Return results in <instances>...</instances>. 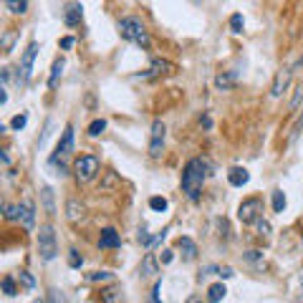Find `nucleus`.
<instances>
[{
    "label": "nucleus",
    "mask_w": 303,
    "mask_h": 303,
    "mask_svg": "<svg viewBox=\"0 0 303 303\" xmlns=\"http://www.w3.org/2000/svg\"><path fill=\"white\" fill-rule=\"evenodd\" d=\"M38 253L43 261H53L58 248H56V232L51 225H40V232H38Z\"/></svg>",
    "instance_id": "obj_3"
},
{
    "label": "nucleus",
    "mask_w": 303,
    "mask_h": 303,
    "mask_svg": "<svg viewBox=\"0 0 303 303\" xmlns=\"http://www.w3.org/2000/svg\"><path fill=\"white\" fill-rule=\"evenodd\" d=\"M81 5L78 3H71L69 8H66V26H76L78 20H81Z\"/></svg>",
    "instance_id": "obj_19"
},
{
    "label": "nucleus",
    "mask_w": 303,
    "mask_h": 303,
    "mask_svg": "<svg viewBox=\"0 0 303 303\" xmlns=\"http://www.w3.org/2000/svg\"><path fill=\"white\" fill-rule=\"evenodd\" d=\"M301 101H303V83L296 89V96H293V101H291V112H296V109H298Z\"/></svg>",
    "instance_id": "obj_31"
},
{
    "label": "nucleus",
    "mask_w": 303,
    "mask_h": 303,
    "mask_svg": "<svg viewBox=\"0 0 303 303\" xmlns=\"http://www.w3.org/2000/svg\"><path fill=\"white\" fill-rule=\"evenodd\" d=\"M40 197H43V207H46V212H48V215H53V212H56L53 189H51V187H43V189H40Z\"/></svg>",
    "instance_id": "obj_20"
},
{
    "label": "nucleus",
    "mask_w": 303,
    "mask_h": 303,
    "mask_svg": "<svg viewBox=\"0 0 303 303\" xmlns=\"http://www.w3.org/2000/svg\"><path fill=\"white\" fill-rule=\"evenodd\" d=\"M220 275H223V278H230V275H232V268H227V265L220 268Z\"/></svg>",
    "instance_id": "obj_42"
},
{
    "label": "nucleus",
    "mask_w": 303,
    "mask_h": 303,
    "mask_svg": "<svg viewBox=\"0 0 303 303\" xmlns=\"http://www.w3.org/2000/svg\"><path fill=\"white\" fill-rule=\"evenodd\" d=\"M227 180H230L232 187H243V185H248L250 175H248V169H243V167H232L227 172Z\"/></svg>",
    "instance_id": "obj_12"
},
{
    "label": "nucleus",
    "mask_w": 303,
    "mask_h": 303,
    "mask_svg": "<svg viewBox=\"0 0 303 303\" xmlns=\"http://www.w3.org/2000/svg\"><path fill=\"white\" fill-rule=\"evenodd\" d=\"M36 53H38V43H31V46L26 48V53H23V58H20V69H18V76H15L18 89H23V86L31 81V69H33Z\"/></svg>",
    "instance_id": "obj_4"
},
{
    "label": "nucleus",
    "mask_w": 303,
    "mask_h": 303,
    "mask_svg": "<svg viewBox=\"0 0 303 303\" xmlns=\"http://www.w3.org/2000/svg\"><path fill=\"white\" fill-rule=\"evenodd\" d=\"M261 212H263V202L258 197H250L240 205V210H237V218H240V223L250 225V223H258L261 220Z\"/></svg>",
    "instance_id": "obj_6"
},
{
    "label": "nucleus",
    "mask_w": 303,
    "mask_h": 303,
    "mask_svg": "<svg viewBox=\"0 0 303 303\" xmlns=\"http://www.w3.org/2000/svg\"><path fill=\"white\" fill-rule=\"evenodd\" d=\"M81 263H83L81 253H78V250H69V265H71V268H81Z\"/></svg>",
    "instance_id": "obj_29"
},
{
    "label": "nucleus",
    "mask_w": 303,
    "mask_h": 303,
    "mask_svg": "<svg viewBox=\"0 0 303 303\" xmlns=\"http://www.w3.org/2000/svg\"><path fill=\"white\" fill-rule=\"evenodd\" d=\"M48 303H69V298L63 296V291L51 288V291H48Z\"/></svg>",
    "instance_id": "obj_24"
},
{
    "label": "nucleus",
    "mask_w": 303,
    "mask_h": 303,
    "mask_svg": "<svg viewBox=\"0 0 303 303\" xmlns=\"http://www.w3.org/2000/svg\"><path fill=\"white\" fill-rule=\"evenodd\" d=\"M15 36H18L15 31H8V33L3 36V51H10V48H13V40H15Z\"/></svg>",
    "instance_id": "obj_32"
},
{
    "label": "nucleus",
    "mask_w": 303,
    "mask_h": 303,
    "mask_svg": "<svg viewBox=\"0 0 303 303\" xmlns=\"http://www.w3.org/2000/svg\"><path fill=\"white\" fill-rule=\"evenodd\" d=\"M121 245V237L114 227H106L101 230V237H99V248H119Z\"/></svg>",
    "instance_id": "obj_9"
},
{
    "label": "nucleus",
    "mask_w": 303,
    "mask_h": 303,
    "mask_svg": "<svg viewBox=\"0 0 303 303\" xmlns=\"http://www.w3.org/2000/svg\"><path fill=\"white\" fill-rule=\"evenodd\" d=\"M159 291H162V283L154 280V288H152V301H154V303H159Z\"/></svg>",
    "instance_id": "obj_37"
},
{
    "label": "nucleus",
    "mask_w": 303,
    "mask_h": 303,
    "mask_svg": "<svg viewBox=\"0 0 303 303\" xmlns=\"http://www.w3.org/2000/svg\"><path fill=\"white\" fill-rule=\"evenodd\" d=\"M83 210H86V207H83L78 200H69V202H66V218H69L71 223H78V220L83 218Z\"/></svg>",
    "instance_id": "obj_14"
},
{
    "label": "nucleus",
    "mask_w": 303,
    "mask_h": 303,
    "mask_svg": "<svg viewBox=\"0 0 303 303\" xmlns=\"http://www.w3.org/2000/svg\"><path fill=\"white\" fill-rule=\"evenodd\" d=\"M172 258H175V255H172V250H164V255H162V263L167 265V263H172Z\"/></svg>",
    "instance_id": "obj_41"
},
{
    "label": "nucleus",
    "mask_w": 303,
    "mask_h": 303,
    "mask_svg": "<svg viewBox=\"0 0 303 303\" xmlns=\"http://www.w3.org/2000/svg\"><path fill=\"white\" fill-rule=\"evenodd\" d=\"M3 291H5V296H15V293H18V291H15L13 275H5V278H3Z\"/></svg>",
    "instance_id": "obj_28"
},
{
    "label": "nucleus",
    "mask_w": 303,
    "mask_h": 303,
    "mask_svg": "<svg viewBox=\"0 0 303 303\" xmlns=\"http://www.w3.org/2000/svg\"><path fill=\"white\" fill-rule=\"evenodd\" d=\"M205 185V162L202 159H189L182 169V192L189 200H197Z\"/></svg>",
    "instance_id": "obj_1"
},
{
    "label": "nucleus",
    "mask_w": 303,
    "mask_h": 303,
    "mask_svg": "<svg viewBox=\"0 0 303 303\" xmlns=\"http://www.w3.org/2000/svg\"><path fill=\"white\" fill-rule=\"evenodd\" d=\"M139 243H142V245H152V237H149V232H147L144 225L139 227Z\"/></svg>",
    "instance_id": "obj_35"
},
{
    "label": "nucleus",
    "mask_w": 303,
    "mask_h": 303,
    "mask_svg": "<svg viewBox=\"0 0 303 303\" xmlns=\"http://www.w3.org/2000/svg\"><path fill=\"white\" fill-rule=\"evenodd\" d=\"M301 129H303V119L296 124V129H293V137H291V139H296V137H298V132H301Z\"/></svg>",
    "instance_id": "obj_43"
},
{
    "label": "nucleus",
    "mask_w": 303,
    "mask_h": 303,
    "mask_svg": "<svg viewBox=\"0 0 303 303\" xmlns=\"http://www.w3.org/2000/svg\"><path fill=\"white\" fill-rule=\"evenodd\" d=\"M33 303H46V301H43V298H36V301H33Z\"/></svg>",
    "instance_id": "obj_47"
},
{
    "label": "nucleus",
    "mask_w": 303,
    "mask_h": 303,
    "mask_svg": "<svg viewBox=\"0 0 303 303\" xmlns=\"http://www.w3.org/2000/svg\"><path fill=\"white\" fill-rule=\"evenodd\" d=\"M149 207L157 210V212H164V210H167V200H164V197H152V200H149Z\"/></svg>",
    "instance_id": "obj_30"
},
{
    "label": "nucleus",
    "mask_w": 303,
    "mask_h": 303,
    "mask_svg": "<svg viewBox=\"0 0 303 303\" xmlns=\"http://www.w3.org/2000/svg\"><path fill=\"white\" fill-rule=\"evenodd\" d=\"M301 286H303V280H301Z\"/></svg>",
    "instance_id": "obj_48"
},
{
    "label": "nucleus",
    "mask_w": 303,
    "mask_h": 303,
    "mask_svg": "<svg viewBox=\"0 0 303 303\" xmlns=\"http://www.w3.org/2000/svg\"><path fill=\"white\" fill-rule=\"evenodd\" d=\"M175 71H177V66H175V63H169V61H159V58L152 61V74H154V76H159V74H175Z\"/></svg>",
    "instance_id": "obj_16"
},
{
    "label": "nucleus",
    "mask_w": 303,
    "mask_h": 303,
    "mask_svg": "<svg viewBox=\"0 0 303 303\" xmlns=\"http://www.w3.org/2000/svg\"><path fill=\"white\" fill-rule=\"evenodd\" d=\"M26 121H28V116H26V114H18V116L10 121V126H13V129H23V126H26Z\"/></svg>",
    "instance_id": "obj_34"
},
{
    "label": "nucleus",
    "mask_w": 303,
    "mask_h": 303,
    "mask_svg": "<svg viewBox=\"0 0 303 303\" xmlns=\"http://www.w3.org/2000/svg\"><path fill=\"white\" fill-rule=\"evenodd\" d=\"M61 74H63V58H56L53 66H51V78H48V86H51V89H56V86H58Z\"/></svg>",
    "instance_id": "obj_18"
},
{
    "label": "nucleus",
    "mask_w": 303,
    "mask_h": 303,
    "mask_svg": "<svg viewBox=\"0 0 303 303\" xmlns=\"http://www.w3.org/2000/svg\"><path fill=\"white\" fill-rule=\"evenodd\" d=\"M273 210H275V212H283V210H286V194L280 192V189L273 192Z\"/></svg>",
    "instance_id": "obj_23"
},
{
    "label": "nucleus",
    "mask_w": 303,
    "mask_h": 303,
    "mask_svg": "<svg viewBox=\"0 0 303 303\" xmlns=\"http://www.w3.org/2000/svg\"><path fill=\"white\" fill-rule=\"evenodd\" d=\"M225 286L223 283H215V286H210V291H207V301L210 303H218V301H223L225 298Z\"/></svg>",
    "instance_id": "obj_21"
},
{
    "label": "nucleus",
    "mask_w": 303,
    "mask_h": 303,
    "mask_svg": "<svg viewBox=\"0 0 303 303\" xmlns=\"http://www.w3.org/2000/svg\"><path fill=\"white\" fill-rule=\"evenodd\" d=\"M5 8H10L13 13H26L28 3H23V0H20V3H18V0H5Z\"/></svg>",
    "instance_id": "obj_26"
},
{
    "label": "nucleus",
    "mask_w": 303,
    "mask_h": 303,
    "mask_svg": "<svg viewBox=\"0 0 303 303\" xmlns=\"http://www.w3.org/2000/svg\"><path fill=\"white\" fill-rule=\"evenodd\" d=\"M20 218H23L26 230H33V205H31V202L20 205Z\"/></svg>",
    "instance_id": "obj_22"
},
{
    "label": "nucleus",
    "mask_w": 303,
    "mask_h": 303,
    "mask_svg": "<svg viewBox=\"0 0 303 303\" xmlns=\"http://www.w3.org/2000/svg\"><path fill=\"white\" fill-rule=\"evenodd\" d=\"M8 101V94H5V89H0V104H5Z\"/></svg>",
    "instance_id": "obj_45"
},
{
    "label": "nucleus",
    "mask_w": 303,
    "mask_h": 303,
    "mask_svg": "<svg viewBox=\"0 0 303 303\" xmlns=\"http://www.w3.org/2000/svg\"><path fill=\"white\" fill-rule=\"evenodd\" d=\"M104 129H106V121H104V119H96V121L89 124V134H91V137H99Z\"/></svg>",
    "instance_id": "obj_27"
},
{
    "label": "nucleus",
    "mask_w": 303,
    "mask_h": 303,
    "mask_svg": "<svg viewBox=\"0 0 303 303\" xmlns=\"http://www.w3.org/2000/svg\"><path fill=\"white\" fill-rule=\"evenodd\" d=\"M71 46H74V38L71 36H66V38L61 40V48H71Z\"/></svg>",
    "instance_id": "obj_40"
},
{
    "label": "nucleus",
    "mask_w": 303,
    "mask_h": 303,
    "mask_svg": "<svg viewBox=\"0 0 303 303\" xmlns=\"http://www.w3.org/2000/svg\"><path fill=\"white\" fill-rule=\"evenodd\" d=\"M164 132H167V126L164 121H154L152 124V142H149V157L152 159H159L162 157V149H164Z\"/></svg>",
    "instance_id": "obj_7"
},
{
    "label": "nucleus",
    "mask_w": 303,
    "mask_h": 303,
    "mask_svg": "<svg viewBox=\"0 0 303 303\" xmlns=\"http://www.w3.org/2000/svg\"><path fill=\"white\" fill-rule=\"evenodd\" d=\"M20 283H23L26 288H33V286H36V280H33V278H31V275L23 270V273H20Z\"/></svg>",
    "instance_id": "obj_36"
},
{
    "label": "nucleus",
    "mask_w": 303,
    "mask_h": 303,
    "mask_svg": "<svg viewBox=\"0 0 303 303\" xmlns=\"http://www.w3.org/2000/svg\"><path fill=\"white\" fill-rule=\"evenodd\" d=\"M112 185H116V175H114V172H109V175H106V182H104V189H106V187H112Z\"/></svg>",
    "instance_id": "obj_39"
},
{
    "label": "nucleus",
    "mask_w": 303,
    "mask_h": 303,
    "mask_svg": "<svg viewBox=\"0 0 303 303\" xmlns=\"http://www.w3.org/2000/svg\"><path fill=\"white\" fill-rule=\"evenodd\" d=\"M187 303H202V301H200V298H197V296H192V298H189V301H187Z\"/></svg>",
    "instance_id": "obj_46"
},
{
    "label": "nucleus",
    "mask_w": 303,
    "mask_h": 303,
    "mask_svg": "<svg viewBox=\"0 0 303 303\" xmlns=\"http://www.w3.org/2000/svg\"><path fill=\"white\" fill-rule=\"evenodd\" d=\"M74 172H76L78 182H89V180L96 177V172H99V159L96 157H81V159H76Z\"/></svg>",
    "instance_id": "obj_5"
},
{
    "label": "nucleus",
    "mask_w": 303,
    "mask_h": 303,
    "mask_svg": "<svg viewBox=\"0 0 303 303\" xmlns=\"http://www.w3.org/2000/svg\"><path fill=\"white\" fill-rule=\"evenodd\" d=\"M230 26H232L235 33H240V31H243V15H232V18H230Z\"/></svg>",
    "instance_id": "obj_33"
},
{
    "label": "nucleus",
    "mask_w": 303,
    "mask_h": 303,
    "mask_svg": "<svg viewBox=\"0 0 303 303\" xmlns=\"http://www.w3.org/2000/svg\"><path fill=\"white\" fill-rule=\"evenodd\" d=\"M119 33H121V38L137 43V46H142V48L149 46V33H147L144 23H142V20H137V18H124V20H119Z\"/></svg>",
    "instance_id": "obj_2"
},
{
    "label": "nucleus",
    "mask_w": 303,
    "mask_h": 303,
    "mask_svg": "<svg viewBox=\"0 0 303 303\" xmlns=\"http://www.w3.org/2000/svg\"><path fill=\"white\" fill-rule=\"evenodd\" d=\"M71 152H74V126H66L61 139H58V144H56V152H53L51 162H58V157H66V154H71Z\"/></svg>",
    "instance_id": "obj_8"
},
{
    "label": "nucleus",
    "mask_w": 303,
    "mask_h": 303,
    "mask_svg": "<svg viewBox=\"0 0 303 303\" xmlns=\"http://www.w3.org/2000/svg\"><path fill=\"white\" fill-rule=\"evenodd\" d=\"M258 232H261V235H268V232H270V225H268L265 220H258Z\"/></svg>",
    "instance_id": "obj_38"
},
{
    "label": "nucleus",
    "mask_w": 303,
    "mask_h": 303,
    "mask_svg": "<svg viewBox=\"0 0 303 303\" xmlns=\"http://www.w3.org/2000/svg\"><path fill=\"white\" fill-rule=\"evenodd\" d=\"M121 298H124V296H121V288H119V286H109V288L101 291V301H104V303H124Z\"/></svg>",
    "instance_id": "obj_15"
},
{
    "label": "nucleus",
    "mask_w": 303,
    "mask_h": 303,
    "mask_svg": "<svg viewBox=\"0 0 303 303\" xmlns=\"http://www.w3.org/2000/svg\"><path fill=\"white\" fill-rule=\"evenodd\" d=\"M0 157H3V164H10V157H8V149H3V154H0Z\"/></svg>",
    "instance_id": "obj_44"
},
{
    "label": "nucleus",
    "mask_w": 303,
    "mask_h": 303,
    "mask_svg": "<svg viewBox=\"0 0 303 303\" xmlns=\"http://www.w3.org/2000/svg\"><path fill=\"white\" fill-rule=\"evenodd\" d=\"M291 69H280L278 71V76H275V81H273V89H270V94L273 96H280V94H283V89H286V86H288V81H291Z\"/></svg>",
    "instance_id": "obj_10"
},
{
    "label": "nucleus",
    "mask_w": 303,
    "mask_h": 303,
    "mask_svg": "<svg viewBox=\"0 0 303 303\" xmlns=\"http://www.w3.org/2000/svg\"><path fill=\"white\" fill-rule=\"evenodd\" d=\"M177 248L182 250V258H185V261H194V258H197V245H194L192 237H180V240H177Z\"/></svg>",
    "instance_id": "obj_11"
},
{
    "label": "nucleus",
    "mask_w": 303,
    "mask_h": 303,
    "mask_svg": "<svg viewBox=\"0 0 303 303\" xmlns=\"http://www.w3.org/2000/svg\"><path fill=\"white\" fill-rule=\"evenodd\" d=\"M235 71H227V74H220L218 78H215V86H218V89H223V91H227V89H232L235 86Z\"/></svg>",
    "instance_id": "obj_17"
},
{
    "label": "nucleus",
    "mask_w": 303,
    "mask_h": 303,
    "mask_svg": "<svg viewBox=\"0 0 303 303\" xmlns=\"http://www.w3.org/2000/svg\"><path fill=\"white\" fill-rule=\"evenodd\" d=\"M89 280H91V283H99V280H114V273H109V270H99V273H89Z\"/></svg>",
    "instance_id": "obj_25"
},
{
    "label": "nucleus",
    "mask_w": 303,
    "mask_h": 303,
    "mask_svg": "<svg viewBox=\"0 0 303 303\" xmlns=\"http://www.w3.org/2000/svg\"><path fill=\"white\" fill-rule=\"evenodd\" d=\"M157 273H159V265L154 261V253H147L144 261H142V275L144 278H157Z\"/></svg>",
    "instance_id": "obj_13"
}]
</instances>
